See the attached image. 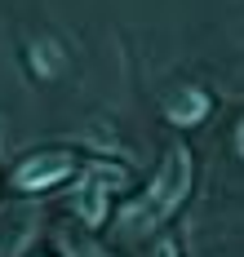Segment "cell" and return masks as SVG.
Here are the masks:
<instances>
[{"mask_svg": "<svg viewBox=\"0 0 244 257\" xmlns=\"http://www.w3.org/2000/svg\"><path fill=\"white\" fill-rule=\"evenodd\" d=\"M187 191H191V155L182 147H169L164 169H160V178L151 182V191L125 208V226L129 231H147V226L164 222L173 208L187 200Z\"/></svg>", "mask_w": 244, "mask_h": 257, "instance_id": "6da1fadb", "label": "cell"}, {"mask_svg": "<svg viewBox=\"0 0 244 257\" xmlns=\"http://www.w3.org/2000/svg\"><path fill=\"white\" fill-rule=\"evenodd\" d=\"M67 173H71V155L67 151H45V155H31L27 164H18L14 182H18L23 191H49V186L62 182Z\"/></svg>", "mask_w": 244, "mask_h": 257, "instance_id": "7a4b0ae2", "label": "cell"}, {"mask_svg": "<svg viewBox=\"0 0 244 257\" xmlns=\"http://www.w3.org/2000/svg\"><path fill=\"white\" fill-rule=\"evenodd\" d=\"M204 115H209V93H200V89H178L164 98V120H173V124H200Z\"/></svg>", "mask_w": 244, "mask_h": 257, "instance_id": "3957f363", "label": "cell"}, {"mask_svg": "<svg viewBox=\"0 0 244 257\" xmlns=\"http://www.w3.org/2000/svg\"><path fill=\"white\" fill-rule=\"evenodd\" d=\"M156 257H178V248H173V244H160V248H156Z\"/></svg>", "mask_w": 244, "mask_h": 257, "instance_id": "277c9868", "label": "cell"}, {"mask_svg": "<svg viewBox=\"0 0 244 257\" xmlns=\"http://www.w3.org/2000/svg\"><path fill=\"white\" fill-rule=\"evenodd\" d=\"M235 151L244 155V120H240V128H235Z\"/></svg>", "mask_w": 244, "mask_h": 257, "instance_id": "5b68a950", "label": "cell"}]
</instances>
